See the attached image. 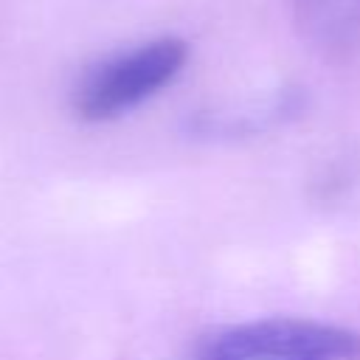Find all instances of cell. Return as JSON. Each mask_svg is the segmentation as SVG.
Listing matches in <instances>:
<instances>
[{"mask_svg":"<svg viewBox=\"0 0 360 360\" xmlns=\"http://www.w3.org/2000/svg\"><path fill=\"white\" fill-rule=\"evenodd\" d=\"M186 360H360V332L315 318H256L202 335Z\"/></svg>","mask_w":360,"mask_h":360,"instance_id":"obj_1","label":"cell"},{"mask_svg":"<svg viewBox=\"0 0 360 360\" xmlns=\"http://www.w3.org/2000/svg\"><path fill=\"white\" fill-rule=\"evenodd\" d=\"M188 45L177 37H158L98 62L73 90V112L82 121H112L160 93L183 70Z\"/></svg>","mask_w":360,"mask_h":360,"instance_id":"obj_2","label":"cell"},{"mask_svg":"<svg viewBox=\"0 0 360 360\" xmlns=\"http://www.w3.org/2000/svg\"><path fill=\"white\" fill-rule=\"evenodd\" d=\"M298 31L323 51H346L360 37V0H292Z\"/></svg>","mask_w":360,"mask_h":360,"instance_id":"obj_3","label":"cell"}]
</instances>
